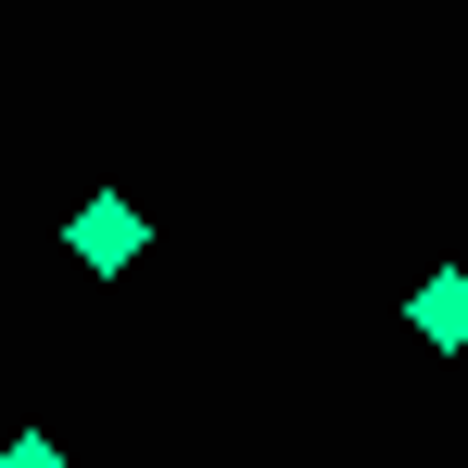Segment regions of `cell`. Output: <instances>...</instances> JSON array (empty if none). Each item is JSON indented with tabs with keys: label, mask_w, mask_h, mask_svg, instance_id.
Here are the masks:
<instances>
[{
	"label": "cell",
	"mask_w": 468,
	"mask_h": 468,
	"mask_svg": "<svg viewBox=\"0 0 468 468\" xmlns=\"http://www.w3.org/2000/svg\"><path fill=\"white\" fill-rule=\"evenodd\" d=\"M140 240H153V229H140V203H89V216H77V253L101 266V279H114V266H127Z\"/></svg>",
	"instance_id": "cell-1"
},
{
	"label": "cell",
	"mask_w": 468,
	"mask_h": 468,
	"mask_svg": "<svg viewBox=\"0 0 468 468\" xmlns=\"http://www.w3.org/2000/svg\"><path fill=\"white\" fill-rule=\"evenodd\" d=\"M405 316H418V342H468V279H431Z\"/></svg>",
	"instance_id": "cell-2"
},
{
	"label": "cell",
	"mask_w": 468,
	"mask_h": 468,
	"mask_svg": "<svg viewBox=\"0 0 468 468\" xmlns=\"http://www.w3.org/2000/svg\"><path fill=\"white\" fill-rule=\"evenodd\" d=\"M0 468H64V443H38V431H26V443H0Z\"/></svg>",
	"instance_id": "cell-3"
}]
</instances>
